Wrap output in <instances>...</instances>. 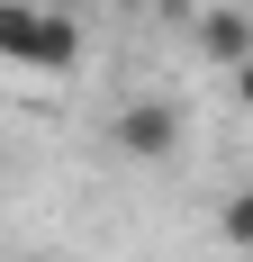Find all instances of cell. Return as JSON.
<instances>
[{
    "label": "cell",
    "instance_id": "obj_1",
    "mask_svg": "<svg viewBox=\"0 0 253 262\" xmlns=\"http://www.w3.org/2000/svg\"><path fill=\"white\" fill-rule=\"evenodd\" d=\"M0 63L46 73V81H73V73H81V27H73V9H46V0H0Z\"/></svg>",
    "mask_w": 253,
    "mask_h": 262
},
{
    "label": "cell",
    "instance_id": "obj_2",
    "mask_svg": "<svg viewBox=\"0 0 253 262\" xmlns=\"http://www.w3.org/2000/svg\"><path fill=\"white\" fill-rule=\"evenodd\" d=\"M109 145H118L126 163H172L181 154V108L172 100H118V118H109Z\"/></svg>",
    "mask_w": 253,
    "mask_h": 262
},
{
    "label": "cell",
    "instance_id": "obj_3",
    "mask_svg": "<svg viewBox=\"0 0 253 262\" xmlns=\"http://www.w3.org/2000/svg\"><path fill=\"white\" fill-rule=\"evenodd\" d=\"M199 54H217V63L235 73V63L253 54V18H244V9H208V18H199Z\"/></svg>",
    "mask_w": 253,
    "mask_h": 262
},
{
    "label": "cell",
    "instance_id": "obj_4",
    "mask_svg": "<svg viewBox=\"0 0 253 262\" xmlns=\"http://www.w3.org/2000/svg\"><path fill=\"white\" fill-rule=\"evenodd\" d=\"M217 235H226L235 253H253V181H244V190H226V208H217Z\"/></svg>",
    "mask_w": 253,
    "mask_h": 262
},
{
    "label": "cell",
    "instance_id": "obj_5",
    "mask_svg": "<svg viewBox=\"0 0 253 262\" xmlns=\"http://www.w3.org/2000/svg\"><path fill=\"white\" fill-rule=\"evenodd\" d=\"M235 100L253 108V54H244V63H235Z\"/></svg>",
    "mask_w": 253,
    "mask_h": 262
},
{
    "label": "cell",
    "instance_id": "obj_6",
    "mask_svg": "<svg viewBox=\"0 0 253 262\" xmlns=\"http://www.w3.org/2000/svg\"><path fill=\"white\" fill-rule=\"evenodd\" d=\"M118 9H172V18H181V9H190V0H118Z\"/></svg>",
    "mask_w": 253,
    "mask_h": 262
}]
</instances>
